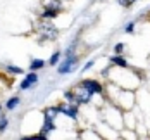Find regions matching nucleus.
<instances>
[{"instance_id":"13","label":"nucleus","mask_w":150,"mask_h":140,"mask_svg":"<svg viewBox=\"0 0 150 140\" xmlns=\"http://www.w3.org/2000/svg\"><path fill=\"white\" fill-rule=\"evenodd\" d=\"M136 0H117V4L122 5V7H129V5H133Z\"/></svg>"},{"instance_id":"3","label":"nucleus","mask_w":150,"mask_h":140,"mask_svg":"<svg viewBox=\"0 0 150 140\" xmlns=\"http://www.w3.org/2000/svg\"><path fill=\"white\" fill-rule=\"evenodd\" d=\"M74 95H76V102H78V104H88L91 100V97H93V93H91L90 90H86L83 85L78 88V92H76Z\"/></svg>"},{"instance_id":"12","label":"nucleus","mask_w":150,"mask_h":140,"mask_svg":"<svg viewBox=\"0 0 150 140\" xmlns=\"http://www.w3.org/2000/svg\"><path fill=\"white\" fill-rule=\"evenodd\" d=\"M7 69H9L11 73H14V75H23V73H24V69L19 68V66H7Z\"/></svg>"},{"instance_id":"8","label":"nucleus","mask_w":150,"mask_h":140,"mask_svg":"<svg viewBox=\"0 0 150 140\" xmlns=\"http://www.w3.org/2000/svg\"><path fill=\"white\" fill-rule=\"evenodd\" d=\"M57 16H59V11H57V9H52V7H48L45 12L42 14V17H43V19H54V17H57Z\"/></svg>"},{"instance_id":"6","label":"nucleus","mask_w":150,"mask_h":140,"mask_svg":"<svg viewBox=\"0 0 150 140\" xmlns=\"http://www.w3.org/2000/svg\"><path fill=\"white\" fill-rule=\"evenodd\" d=\"M59 112L69 116L71 119H78V107H76V106H64V107H59Z\"/></svg>"},{"instance_id":"11","label":"nucleus","mask_w":150,"mask_h":140,"mask_svg":"<svg viewBox=\"0 0 150 140\" xmlns=\"http://www.w3.org/2000/svg\"><path fill=\"white\" fill-rule=\"evenodd\" d=\"M59 59H60V52H55V54H52L48 64H50V66H57V64H59Z\"/></svg>"},{"instance_id":"7","label":"nucleus","mask_w":150,"mask_h":140,"mask_svg":"<svg viewBox=\"0 0 150 140\" xmlns=\"http://www.w3.org/2000/svg\"><path fill=\"white\" fill-rule=\"evenodd\" d=\"M110 62H112L114 66H117V68H128V61H126L121 54L112 55V57H110Z\"/></svg>"},{"instance_id":"9","label":"nucleus","mask_w":150,"mask_h":140,"mask_svg":"<svg viewBox=\"0 0 150 140\" xmlns=\"http://www.w3.org/2000/svg\"><path fill=\"white\" fill-rule=\"evenodd\" d=\"M45 66V61H42V59H33L30 64V69L31 71H38V69H42Z\"/></svg>"},{"instance_id":"2","label":"nucleus","mask_w":150,"mask_h":140,"mask_svg":"<svg viewBox=\"0 0 150 140\" xmlns=\"http://www.w3.org/2000/svg\"><path fill=\"white\" fill-rule=\"evenodd\" d=\"M38 26H40V28H38V30H40V33H42L45 38H50V40H52V38H55L57 31H55V26H54L52 23H47V21H43V23H40Z\"/></svg>"},{"instance_id":"5","label":"nucleus","mask_w":150,"mask_h":140,"mask_svg":"<svg viewBox=\"0 0 150 140\" xmlns=\"http://www.w3.org/2000/svg\"><path fill=\"white\" fill-rule=\"evenodd\" d=\"M36 81H38V75H36V71H31L30 75H26V78L23 80V83H21V90H30L31 87L36 85Z\"/></svg>"},{"instance_id":"15","label":"nucleus","mask_w":150,"mask_h":140,"mask_svg":"<svg viewBox=\"0 0 150 140\" xmlns=\"http://www.w3.org/2000/svg\"><path fill=\"white\" fill-rule=\"evenodd\" d=\"M124 48H126V45H124V43H117V45H116V48H114V50H116V54H121V52H122Z\"/></svg>"},{"instance_id":"16","label":"nucleus","mask_w":150,"mask_h":140,"mask_svg":"<svg viewBox=\"0 0 150 140\" xmlns=\"http://www.w3.org/2000/svg\"><path fill=\"white\" fill-rule=\"evenodd\" d=\"M7 123H9V121H7L5 118H4V119H0V131H4V130L7 128Z\"/></svg>"},{"instance_id":"14","label":"nucleus","mask_w":150,"mask_h":140,"mask_svg":"<svg viewBox=\"0 0 150 140\" xmlns=\"http://www.w3.org/2000/svg\"><path fill=\"white\" fill-rule=\"evenodd\" d=\"M124 31H126V33H133V31H135V23H128L126 28H124Z\"/></svg>"},{"instance_id":"18","label":"nucleus","mask_w":150,"mask_h":140,"mask_svg":"<svg viewBox=\"0 0 150 140\" xmlns=\"http://www.w3.org/2000/svg\"><path fill=\"white\" fill-rule=\"evenodd\" d=\"M0 116H2V107H0Z\"/></svg>"},{"instance_id":"17","label":"nucleus","mask_w":150,"mask_h":140,"mask_svg":"<svg viewBox=\"0 0 150 140\" xmlns=\"http://www.w3.org/2000/svg\"><path fill=\"white\" fill-rule=\"evenodd\" d=\"M93 64H95V61H90V62H86V64H85V68H83V71H88V69H90V68L93 66Z\"/></svg>"},{"instance_id":"1","label":"nucleus","mask_w":150,"mask_h":140,"mask_svg":"<svg viewBox=\"0 0 150 140\" xmlns=\"http://www.w3.org/2000/svg\"><path fill=\"white\" fill-rule=\"evenodd\" d=\"M76 68H78V55L71 54V55H66L64 61L57 64V73L59 75H69V73H74Z\"/></svg>"},{"instance_id":"4","label":"nucleus","mask_w":150,"mask_h":140,"mask_svg":"<svg viewBox=\"0 0 150 140\" xmlns=\"http://www.w3.org/2000/svg\"><path fill=\"white\" fill-rule=\"evenodd\" d=\"M86 90H90L93 95H100L102 93V85H100V81H97V80H83V83H81Z\"/></svg>"},{"instance_id":"10","label":"nucleus","mask_w":150,"mask_h":140,"mask_svg":"<svg viewBox=\"0 0 150 140\" xmlns=\"http://www.w3.org/2000/svg\"><path fill=\"white\" fill-rule=\"evenodd\" d=\"M19 97H12V99H9L7 100V104H5V109H9V111H12V109H16L17 106H19Z\"/></svg>"}]
</instances>
